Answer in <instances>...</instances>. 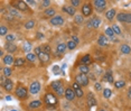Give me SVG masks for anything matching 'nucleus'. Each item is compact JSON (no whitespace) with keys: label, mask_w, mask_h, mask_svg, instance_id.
Instances as JSON below:
<instances>
[{"label":"nucleus","mask_w":131,"mask_h":111,"mask_svg":"<svg viewBox=\"0 0 131 111\" xmlns=\"http://www.w3.org/2000/svg\"><path fill=\"white\" fill-rule=\"evenodd\" d=\"M79 89H81L80 88V84L76 83V82H74V83H73V90L75 91V90H79Z\"/></svg>","instance_id":"45"},{"label":"nucleus","mask_w":131,"mask_h":111,"mask_svg":"<svg viewBox=\"0 0 131 111\" xmlns=\"http://www.w3.org/2000/svg\"><path fill=\"white\" fill-rule=\"evenodd\" d=\"M30 93L32 94H37L41 90V84H39V82H33L32 85H30Z\"/></svg>","instance_id":"5"},{"label":"nucleus","mask_w":131,"mask_h":111,"mask_svg":"<svg viewBox=\"0 0 131 111\" xmlns=\"http://www.w3.org/2000/svg\"><path fill=\"white\" fill-rule=\"evenodd\" d=\"M44 52L47 53V54H49L50 53V47L48 46V45H45V46H44Z\"/></svg>","instance_id":"44"},{"label":"nucleus","mask_w":131,"mask_h":111,"mask_svg":"<svg viewBox=\"0 0 131 111\" xmlns=\"http://www.w3.org/2000/svg\"><path fill=\"white\" fill-rule=\"evenodd\" d=\"M45 102L47 103L48 105H55L57 103V99L56 96L52 93H47L46 96H45Z\"/></svg>","instance_id":"2"},{"label":"nucleus","mask_w":131,"mask_h":111,"mask_svg":"<svg viewBox=\"0 0 131 111\" xmlns=\"http://www.w3.org/2000/svg\"><path fill=\"white\" fill-rule=\"evenodd\" d=\"M100 111H106V110H100Z\"/></svg>","instance_id":"58"},{"label":"nucleus","mask_w":131,"mask_h":111,"mask_svg":"<svg viewBox=\"0 0 131 111\" xmlns=\"http://www.w3.org/2000/svg\"><path fill=\"white\" fill-rule=\"evenodd\" d=\"M72 39H73V42H75V43H76V44H79V38H77V37H76V36H73V37H72Z\"/></svg>","instance_id":"50"},{"label":"nucleus","mask_w":131,"mask_h":111,"mask_svg":"<svg viewBox=\"0 0 131 111\" xmlns=\"http://www.w3.org/2000/svg\"><path fill=\"white\" fill-rule=\"evenodd\" d=\"M116 18H118V20H119V21H122V23H125V18H127V14H124V12H120V14H118Z\"/></svg>","instance_id":"27"},{"label":"nucleus","mask_w":131,"mask_h":111,"mask_svg":"<svg viewBox=\"0 0 131 111\" xmlns=\"http://www.w3.org/2000/svg\"><path fill=\"white\" fill-rule=\"evenodd\" d=\"M50 24L54 25V26H61V25L64 24V19H63L61 16H56V17L50 19Z\"/></svg>","instance_id":"6"},{"label":"nucleus","mask_w":131,"mask_h":111,"mask_svg":"<svg viewBox=\"0 0 131 111\" xmlns=\"http://www.w3.org/2000/svg\"><path fill=\"white\" fill-rule=\"evenodd\" d=\"M76 43L75 42H73V41H68V43H67V47H68V50H74L76 47Z\"/></svg>","instance_id":"35"},{"label":"nucleus","mask_w":131,"mask_h":111,"mask_svg":"<svg viewBox=\"0 0 131 111\" xmlns=\"http://www.w3.org/2000/svg\"><path fill=\"white\" fill-rule=\"evenodd\" d=\"M27 2H24V1H17L16 2V5H15V7L16 8H18L19 10H26L27 9Z\"/></svg>","instance_id":"14"},{"label":"nucleus","mask_w":131,"mask_h":111,"mask_svg":"<svg viewBox=\"0 0 131 111\" xmlns=\"http://www.w3.org/2000/svg\"><path fill=\"white\" fill-rule=\"evenodd\" d=\"M3 63H5L6 65H10V64H12V63H15L14 57H12L11 55H6L5 57H3Z\"/></svg>","instance_id":"15"},{"label":"nucleus","mask_w":131,"mask_h":111,"mask_svg":"<svg viewBox=\"0 0 131 111\" xmlns=\"http://www.w3.org/2000/svg\"><path fill=\"white\" fill-rule=\"evenodd\" d=\"M112 29H113L114 34H116V35H120L121 34V29H120V27L118 25H113L112 26Z\"/></svg>","instance_id":"36"},{"label":"nucleus","mask_w":131,"mask_h":111,"mask_svg":"<svg viewBox=\"0 0 131 111\" xmlns=\"http://www.w3.org/2000/svg\"><path fill=\"white\" fill-rule=\"evenodd\" d=\"M53 73L54 74H59V67H58L57 65H55V66L53 67Z\"/></svg>","instance_id":"43"},{"label":"nucleus","mask_w":131,"mask_h":111,"mask_svg":"<svg viewBox=\"0 0 131 111\" xmlns=\"http://www.w3.org/2000/svg\"><path fill=\"white\" fill-rule=\"evenodd\" d=\"M66 47H67V44L65 43H61V44L57 45V53L58 54H61V53H64L66 51Z\"/></svg>","instance_id":"17"},{"label":"nucleus","mask_w":131,"mask_h":111,"mask_svg":"<svg viewBox=\"0 0 131 111\" xmlns=\"http://www.w3.org/2000/svg\"><path fill=\"white\" fill-rule=\"evenodd\" d=\"M71 5H72L73 7H77L81 5V1H80V0H72V1H71Z\"/></svg>","instance_id":"40"},{"label":"nucleus","mask_w":131,"mask_h":111,"mask_svg":"<svg viewBox=\"0 0 131 111\" xmlns=\"http://www.w3.org/2000/svg\"><path fill=\"white\" fill-rule=\"evenodd\" d=\"M2 85H3V88L6 89V90L8 91V92H9V91H11V90H12V88H14V83H12L11 80H9V79H7Z\"/></svg>","instance_id":"8"},{"label":"nucleus","mask_w":131,"mask_h":111,"mask_svg":"<svg viewBox=\"0 0 131 111\" xmlns=\"http://www.w3.org/2000/svg\"><path fill=\"white\" fill-rule=\"evenodd\" d=\"M16 94H17V96L19 98V99H26L27 96H28V94H27V90L24 86H19V88H17V90H16Z\"/></svg>","instance_id":"3"},{"label":"nucleus","mask_w":131,"mask_h":111,"mask_svg":"<svg viewBox=\"0 0 131 111\" xmlns=\"http://www.w3.org/2000/svg\"><path fill=\"white\" fill-rule=\"evenodd\" d=\"M130 77H131V72H130Z\"/></svg>","instance_id":"60"},{"label":"nucleus","mask_w":131,"mask_h":111,"mask_svg":"<svg viewBox=\"0 0 131 111\" xmlns=\"http://www.w3.org/2000/svg\"><path fill=\"white\" fill-rule=\"evenodd\" d=\"M124 85H125L124 81H116L115 83H114V86H115L116 89H121V88H123Z\"/></svg>","instance_id":"31"},{"label":"nucleus","mask_w":131,"mask_h":111,"mask_svg":"<svg viewBox=\"0 0 131 111\" xmlns=\"http://www.w3.org/2000/svg\"><path fill=\"white\" fill-rule=\"evenodd\" d=\"M44 14H45V15L46 16H54L55 15V10H54V9L53 8H49V9H47V10H45V12H44Z\"/></svg>","instance_id":"34"},{"label":"nucleus","mask_w":131,"mask_h":111,"mask_svg":"<svg viewBox=\"0 0 131 111\" xmlns=\"http://www.w3.org/2000/svg\"><path fill=\"white\" fill-rule=\"evenodd\" d=\"M41 52H43V51L41 50V47H36V48H35V55H37V56H38Z\"/></svg>","instance_id":"47"},{"label":"nucleus","mask_w":131,"mask_h":111,"mask_svg":"<svg viewBox=\"0 0 131 111\" xmlns=\"http://www.w3.org/2000/svg\"><path fill=\"white\" fill-rule=\"evenodd\" d=\"M100 24H101V19L98 17H94L93 19H92V25H93L94 28H98V27L100 26Z\"/></svg>","instance_id":"25"},{"label":"nucleus","mask_w":131,"mask_h":111,"mask_svg":"<svg viewBox=\"0 0 131 111\" xmlns=\"http://www.w3.org/2000/svg\"><path fill=\"white\" fill-rule=\"evenodd\" d=\"M81 62H82V65H86V66H89V65L91 64V62H92V59H91L90 55H84L83 57H82Z\"/></svg>","instance_id":"11"},{"label":"nucleus","mask_w":131,"mask_h":111,"mask_svg":"<svg viewBox=\"0 0 131 111\" xmlns=\"http://www.w3.org/2000/svg\"><path fill=\"white\" fill-rule=\"evenodd\" d=\"M16 50H17V46L15 44H12V43H8V44H7V51H8L9 53H14Z\"/></svg>","instance_id":"23"},{"label":"nucleus","mask_w":131,"mask_h":111,"mask_svg":"<svg viewBox=\"0 0 131 111\" xmlns=\"http://www.w3.org/2000/svg\"><path fill=\"white\" fill-rule=\"evenodd\" d=\"M125 23L131 24V14H127V18H125Z\"/></svg>","instance_id":"46"},{"label":"nucleus","mask_w":131,"mask_h":111,"mask_svg":"<svg viewBox=\"0 0 131 111\" xmlns=\"http://www.w3.org/2000/svg\"><path fill=\"white\" fill-rule=\"evenodd\" d=\"M6 38H7V41H8L9 43H11L12 41H15V35H10V34H8V35L6 36Z\"/></svg>","instance_id":"42"},{"label":"nucleus","mask_w":131,"mask_h":111,"mask_svg":"<svg viewBox=\"0 0 131 111\" xmlns=\"http://www.w3.org/2000/svg\"><path fill=\"white\" fill-rule=\"evenodd\" d=\"M34 26H35V21L34 20H29L25 24V28H26V29H30V28H33Z\"/></svg>","instance_id":"30"},{"label":"nucleus","mask_w":131,"mask_h":111,"mask_svg":"<svg viewBox=\"0 0 131 111\" xmlns=\"http://www.w3.org/2000/svg\"><path fill=\"white\" fill-rule=\"evenodd\" d=\"M41 105V102L39 101V100H35V101H32V102L29 103V108L30 109H37L39 108Z\"/></svg>","instance_id":"16"},{"label":"nucleus","mask_w":131,"mask_h":111,"mask_svg":"<svg viewBox=\"0 0 131 111\" xmlns=\"http://www.w3.org/2000/svg\"><path fill=\"white\" fill-rule=\"evenodd\" d=\"M75 96H76L75 91L73 90V89L67 88L66 90H65V98H66L68 101H72V100H74V98H75Z\"/></svg>","instance_id":"4"},{"label":"nucleus","mask_w":131,"mask_h":111,"mask_svg":"<svg viewBox=\"0 0 131 111\" xmlns=\"http://www.w3.org/2000/svg\"><path fill=\"white\" fill-rule=\"evenodd\" d=\"M16 66H23L24 64H25V59H23V57H19V59H16L15 60V63H14Z\"/></svg>","instance_id":"24"},{"label":"nucleus","mask_w":131,"mask_h":111,"mask_svg":"<svg viewBox=\"0 0 131 111\" xmlns=\"http://www.w3.org/2000/svg\"><path fill=\"white\" fill-rule=\"evenodd\" d=\"M30 50H32V45H30V43L26 42V43L24 44V51H25V52H29Z\"/></svg>","instance_id":"38"},{"label":"nucleus","mask_w":131,"mask_h":111,"mask_svg":"<svg viewBox=\"0 0 131 111\" xmlns=\"http://www.w3.org/2000/svg\"><path fill=\"white\" fill-rule=\"evenodd\" d=\"M26 59L28 60L29 62H35V60H36V55L35 54H30V53H28L26 55Z\"/></svg>","instance_id":"33"},{"label":"nucleus","mask_w":131,"mask_h":111,"mask_svg":"<svg viewBox=\"0 0 131 111\" xmlns=\"http://www.w3.org/2000/svg\"><path fill=\"white\" fill-rule=\"evenodd\" d=\"M63 85H62V82L61 81H54L52 83V88H53V90H55V91H57L59 88H62Z\"/></svg>","instance_id":"22"},{"label":"nucleus","mask_w":131,"mask_h":111,"mask_svg":"<svg viewBox=\"0 0 131 111\" xmlns=\"http://www.w3.org/2000/svg\"><path fill=\"white\" fill-rule=\"evenodd\" d=\"M82 14H83V16H90L92 14V7H91V5H89V3L83 5V7H82Z\"/></svg>","instance_id":"7"},{"label":"nucleus","mask_w":131,"mask_h":111,"mask_svg":"<svg viewBox=\"0 0 131 111\" xmlns=\"http://www.w3.org/2000/svg\"><path fill=\"white\" fill-rule=\"evenodd\" d=\"M121 52H122L123 54H129V53L131 52V47L129 46V45H122V46H121Z\"/></svg>","instance_id":"26"},{"label":"nucleus","mask_w":131,"mask_h":111,"mask_svg":"<svg viewBox=\"0 0 131 111\" xmlns=\"http://www.w3.org/2000/svg\"><path fill=\"white\" fill-rule=\"evenodd\" d=\"M79 68H80L81 74H87L90 72V68H89V66H86V65H80Z\"/></svg>","instance_id":"21"},{"label":"nucleus","mask_w":131,"mask_h":111,"mask_svg":"<svg viewBox=\"0 0 131 111\" xmlns=\"http://www.w3.org/2000/svg\"><path fill=\"white\" fill-rule=\"evenodd\" d=\"M3 74H5V76L10 75V74H11V70H10V67H5V68H3Z\"/></svg>","instance_id":"39"},{"label":"nucleus","mask_w":131,"mask_h":111,"mask_svg":"<svg viewBox=\"0 0 131 111\" xmlns=\"http://www.w3.org/2000/svg\"><path fill=\"white\" fill-rule=\"evenodd\" d=\"M11 111H18V110H11Z\"/></svg>","instance_id":"59"},{"label":"nucleus","mask_w":131,"mask_h":111,"mask_svg":"<svg viewBox=\"0 0 131 111\" xmlns=\"http://www.w3.org/2000/svg\"><path fill=\"white\" fill-rule=\"evenodd\" d=\"M7 33H8V28H7L6 26H1L0 27V35L1 36H5V35H8V34H7Z\"/></svg>","instance_id":"32"},{"label":"nucleus","mask_w":131,"mask_h":111,"mask_svg":"<svg viewBox=\"0 0 131 111\" xmlns=\"http://www.w3.org/2000/svg\"><path fill=\"white\" fill-rule=\"evenodd\" d=\"M129 92H131V86H130V89H129Z\"/></svg>","instance_id":"57"},{"label":"nucleus","mask_w":131,"mask_h":111,"mask_svg":"<svg viewBox=\"0 0 131 111\" xmlns=\"http://www.w3.org/2000/svg\"><path fill=\"white\" fill-rule=\"evenodd\" d=\"M49 5H50L49 0H45V1H43V7H48Z\"/></svg>","instance_id":"48"},{"label":"nucleus","mask_w":131,"mask_h":111,"mask_svg":"<svg viewBox=\"0 0 131 111\" xmlns=\"http://www.w3.org/2000/svg\"><path fill=\"white\" fill-rule=\"evenodd\" d=\"M27 3H32V5H34V3H36V2H35V1H33V0H28Z\"/></svg>","instance_id":"53"},{"label":"nucleus","mask_w":131,"mask_h":111,"mask_svg":"<svg viewBox=\"0 0 131 111\" xmlns=\"http://www.w3.org/2000/svg\"><path fill=\"white\" fill-rule=\"evenodd\" d=\"M87 103H89L90 107H94V105H96V100L94 99L93 93H89V96H87Z\"/></svg>","instance_id":"12"},{"label":"nucleus","mask_w":131,"mask_h":111,"mask_svg":"<svg viewBox=\"0 0 131 111\" xmlns=\"http://www.w3.org/2000/svg\"><path fill=\"white\" fill-rule=\"evenodd\" d=\"M63 10H64L66 14H68V15L73 16V15H75V8L73 6H65L64 8H63Z\"/></svg>","instance_id":"13"},{"label":"nucleus","mask_w":131,"mask_h":111,"mask_svg":"<svg viewBox=\"0 0 131 111\" xmlns=\"http://www.w3.org/2000/svg\"><path fill=\"white\" fill-rule=\"evenodd\" d=\"M10 14H11V15H14V16H17V11H16L15 9H10Z\"/></svg>","instance_id":"51"},{"label":"nucleus","mask_w":131,"mask_h":111,"mask_svg":"<svg viewBox=\"0 0 131 111\" xmlns=\"http://www.w3.org/2000/svg\"><path fill=\"white\" fill-rule=\"evenodd\" d=\"M38 59L41 60V62H44V63H46V62H48L49 61V54H47V53H45L43 51V52L38 55Z\"/></svg>","instance_id":"10"},{"label":"nucleus","mask_w":131,"mask_h":111,"mask_svg":"<svg viewBox=\"0 0 131 111\" xmlns=\"http://www.w3.org/2000/svg\"><path fill=\"white\" fill-rule=\"evenodd\" d=\"M74 20H75L76 24H82L83 23V16L82 15H76L75 18H74Z\"/></svg>","instance_id":"37"},{"label":"nucleus","mask_w":131,"mask_h":111,"mask_svg":"<svg viewBox=\"0 0 131 111\" xmlns=\"http://www.w3.org/2000/svg\"><path fill=\"white\" fill-rule=\"evenodd\" d=\"M93 3L96 8H103V7L106 5V2H105L104 0H95Z\"/></svg>","instance_id":"19"},{"label":"nucleus","mask_w":131,"mask_h":111,"mask_svg":"<svg viewBox=\"0 0 131 111\" xmlns=\"http://www.w3.org/2000/svg\"><path fill=\"white\" fill-rule=\"evenodd\" d=\"M98 43H99L100 46H105V45L108 44V37L105 35H100L99 39H98Z\"/></svg>","instance_id":"9"},{"label":"nucleus","mask_w":131,"mask_h":111,"mask_svg":"<svg viewBox=\"0 0 131 111\" xmlns=\"http://www.w3.org/2000/svg\"><path fill=\"white\" fill-rule=\"evenodd\" d=\"M37 37L38 38H43V35H41V33H37Z\"/></svg>","instance_id":"55"},{"label":"nucleus","mask_w":131,"mask_h":111,"mask_svg":"<svg viewBox=\"0 0 131 111\" xmlns=\"http://www.w3.org/2000/svg\"><path fill=\"white\" fill-rule=\"evenodd\" d=\"M105 16H106V18H108L109 20L113 19L114 16H115V10H114V9H110V10H108V11H106Z\"/></svg>","instance_id":"18"},{"label":"nucleus","mask_w":131,"mask_h":111,"mask_svg":"<svg viewBox=\"0 0 131 111\" xmlns=\"http://www.w3.org/2000/svg\"><path fill=\"white\" fill-rule=\"evenodd\" d=\"M89 77H87L85 74H79V75H76L75 77V82L76 83H79L80 85H83V86H86L89 84Z\"/></svg>","instance_id":"1"},{"label":"nucleus","mask_w":131,"mask_h":111,"mask_svg":"<svg viewBox=\"0 0 131 111\" xmlns=\"http://www.w3.org/2000/svg\"><path fill=\"white\" fill-rule=\"evenodd\" d=\"M87 27H93V25H92V20H90V21H87V25H86Z\"/></svg>","instance_id":"52"},{"label":"nucleus","mask_w":131,"mask_h":111,"mask_svg":"<svg viewBox=\"0 0 131 111\" xmlns=\"http://www.w3.org/2000/svg\"><path fill=\"white\" fill-rule=\"evenodd\" d=\"M111 94H112V91H111L110 89H104V90H103V96H104V98L109 99L111 96Z\"/></svg>","instance_id":"29"},{"label":"nucleus","mask_w":131,"mask_h":111,"mask_svg":"<svg viewBox=\"0 0 131 111\" xmlns=\"http://www.w3.org/2000/svg\"><path fill=\"white\" fill-rule=\"evenodd\" d=\"M128 95H129V99L131 100V92H128Z\"/></svg>","instance_id":"56"},{"label":"nucleus","mask_w":131,"mask_h":111,"mask_svg":"<svg viewBox=\"0 0 131 111\" xmlns=\"http://www.w3.org/2000/svg\"><path fill=\"white\" fill-rule=\"evenodd\" d=\"M6 100H7V101H10V100H11V96H10V95H7V96H6Z\"/></svg>","instance_id":"54"},{"label":"nucleus","mask_w":131,"mask_h":111,"mask_svg":"<svg viewBox=\"0 0 131 111\" xmlns=\"http://www.w3.org/2000/svg\"><path fill=\"white\" fill-rule=\"evenodd\" d=\"M114 35V32L112 29V27H108L106 29H105V36H110V37H113Z\"/></svg>","instance_id":"28"},{"label":"nucleus","mask_w":131,"mask_h":111,"mask_svg":"<svg viewBox=\"0 0 131 111\" xmlns=\"http://www.w3.org/2000/svg\"><path fill=\"white\" fill-rule=\"evenodd\" d=\"M75 94H76V96H79V98H82L84 93H83L82 89H79V90H75Z\"/></svg>","instance_id":"41"},{"label":"nucleus","mask_w":131,"mask_h":111,"mask_svg":"<svg viewBox=\"0 0 131 111\" xmlns=\"http://www.w3.org/2000/svg\"><path fill=\"white\" fill-rule=\"evenodd\" d=\"M94 86H95V89L98 91H100L102 89V86H101V84H100V83H95V84H94Z\"/></svg>","instance_id":"49"},{"label":"nucleus","mask_w":131,"mask_h":111,"mask_svg":"<svg viewBox=\"0 0 131 111\" xmlns=\"http://www.w3.org/2000/svg\"><path fill=\"white\" fill-rule=\"evenodd\" d=\"M104 80L105 81H108L109 83H113V76H112V73H111V71H108L104 75Z\"/></svg>","instance_id":"20"}]
</instances>
